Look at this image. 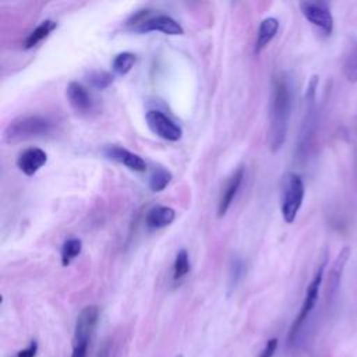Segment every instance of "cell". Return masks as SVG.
<instances>
[{"label":"cell","instance_id":"obj_14","mask_svg":"<svg viewBox=\"0 0 357 357\" xmlns=\"http://www.w3.org/2000/svg\"><path fill=\"white\" fill-rule=\"evenodd\" d=\"M176 218V211L170 206L155 205L145 215V225L149 229H162L169 226Z\"/></svg>","mask_w":357,"mask_h":357},{"label":"cell","instance_id":"obj_17","mask_svg":"<svg viewBox=\"0 0 357 357\" xmlns=\"http://www.w3.org/2000/svg\"><path fill=\"white\" fill-rule=\"evenodd\" d=\"M350 257V248L349 247H344L339 251V254L336 255L333 264H332V268L329 271V276H328V294H333L337 287H339V283H340V278H342V273L344 271V265L347 262Z\"/></svg>","mask_w":357,"mask_h":357},{"label":"cell","instance_id":"obj_10","mask_svg":"<svg viewBox=\"0 0 357 357\" xmlns=\"http://www.w3.org/2000/svg\"><path fill=\"white\" fill-rule=\"evenodd\" d=\"M103 152H105L106 158H109V159H112L117 163L124 165L130 170H134V172H145L146 170L145 160L139 155H137V153H134V152H131V151H128L123 146L107 145L103 149Z\"/></svg>","mask_w":357,"mask_h":357},{"label":"cell","instance_id":"obj_5","mask_svg":"<svg viewBox=\"0 0 357 357\" xmlns=\"http://www.w3.org/2000/svg\"><path fill=\"white\" fill-rule=\"evenodd\" d=\"M325 268H326V259L322 261V264L318 266V269L315 271L310 284L307 286V290H305V296H304V300H303V304H301V308L297 314V317L294 318L291 326H290V331H289V336H287V340L289 343H293L296 340V337L298 336L301 328L304 326L305 321L308 319L310 314L312 312V310L315 308V304L318 301V296H319V289H321V284H322V280H324V272H325Z\"/></svg>","mask_w":357,"mask_h":357},{"label":"cell","instance_id":"obj_20","mask_svg":"<svg viewBox=\"0 0 357 357\" xmlns=\"http://www.w3.org/2000/svg\"><path fill=\"white\" fill-rule=\"evenodd\" d=\"M82 250V241L77 237H70L67 238L60 251V258H61V265L68 266L79 254Z\"/></svg>","mask_w":357,"mask_h":357},{"label":"cell","instance_id":"obj_16","mask_svg":"<svg viewBox=\"0 0 357 357\" xmlns=\"http://www.w3.org/2000/svg\"><path fill=\"white\" fill-rule=\"evenodd\" d=\"M279 29V21L275 17H266L261 21L257 32V40H255V53H259L262 49H265L269 42L276 36Z\"/></svg>","mask_w":357,"mask_h":357},{"label":"cell","instance_id":"obj_24","mask_svg":"<svg viewBox=\"0 0 357 357\" xmlns=\"http://www.w3.org/2000/svg\"><path fill=\"white\" fill-rule=\"evenodd\" d=\"M243 273H244V264H243V261L238 259V258L233 259V264L230 266V286L231 287H236V284L241 279Z\"/></svg>","mask_w":357,"mask_h":357},{"label":"cell","instance_id":"obj_8","mask_svg":"<svg viewBox=\"0 0 357 357\" xmlns=\"http://www.w3.org/2000/svg\"><path fill=\"white\" fill-rule=\"evenodd\" d=\"M300 10L305 20L318 28L325 36H329L333 31V15L331 13L329 4L325 1H315L307 0L301 1Z\"/></svg>","mask_w":357,"mask_h":357},{"label":"cell","instance_id":"obj_2","mask_svg":"<svg viewBox=\"0 0 357 357\" xmlns=\"http://www.w3.org/2000/svg\"><path fill=\"white\" fill-rule=\"evenodd\" d=\"M53 130V121L40 114H25L14 119L4 130L7 142H18L29 138L43 137Z\"/></svg>","mask_w":357,"mask_h":357},{"label":"cell","instance_id":"obj_23","mask_svg":"<svg viewBox=\"0 0 357 357\" xmlns=\"http://www.w3.org/2000/svg\"><path fill=\"white\" fill-rule=\"evenodd\" d=\"M86 79L96 89H105V88H107L113 82V75L110 73H107V71L96 70V71H91L88 74Z\"/></svg>","mask_w":357,"mask_h":357},{"label":"cell","instance_id":"obj_9","mask_svg":"<svg viewBox=\"0 0 357 357\" xmlns=\"http://www.w3.org/2000/svg\"><path fill=\"white\" fill-rule=\"evenodd\" d=\"M145 120L149 130L162 139L176 142L183 135L181 127L160 110H148Z\"/></svg>","mask_w":357,"mask_h":357},{"label":"cell","instance_id":"obj_6","mask_svg":"<svg viewBox=\"0 0 357 357\" xmlns=\"http://www.w3.org/2000/svg\"><path fill=\"white\" fill-rule=\"evenodd\" d=\"M305 187L300 174L289 173L284 177L282 190L280 211L286 223H293L304 201Z\"/></svg>","mask_w":357,"mask_h":357},{"label":"cell","instance_id":"obj_18","mask_svg":"<svg viewBox=\"0 0 357 357\" xmlns=\"http://www.w3.org/2000/svg\"><path fill=\"white\" fill-rule=\"evenodd\" d=\"M57 28V22L53 20H43L35 29H32L25 42H24V47L25 49H31L33 46H36L39 42H42L45 38L49 36V33Z\"/></svg>","mask_w":357,"mask_h":357},{"label":"cell","instance_id":"obj_1","mask_svg":"<svg viewBox=\"0 0 357 357\" xmlns=\"http://www.w3.org/2000/svg\"><path fill=\"white\" fill-rule=\"evenodd\" d=\"M293 106V84L286 73H278L272 78L269 103V145L272 151L282 148L289 127Z\"/></svg>","mask_w":357,"mask_h":357},{"label":"cell","instance_id":"obj_27","mask_svg":"<svg viewBox=\"0 0 357 357\" xmlns=\"http://www.w3.org/2000/svg\"><path fill=\"white\" fill-rule=\"evenodd\" d=\"M176 357H183V356H181V354H178V356H176Z\"/></svg>","mask_w":357,"mask_h":357},{"label":"cell","instance_id":"obj_21","mask_svg":"<svg viewBox=\"0 0 357 357\" xmlns=\"http://www.w3.org/2000/svg\"><path fill=\"white\" fill-rule=\"evenodd\" d=\"M137 57L131 52L117 53L112 61V68L117 75H126L134 67Z\"/></svg>","mask_w":357,"mask_h":357},{"label":"cell","instance_id":"obj_11","mask_svg":"<svg viewBox=\"0 0 357 357\" xmlns=\"http://www.w3.org/2000/svg\"><path fill=\"white\" fill-rule=\"evenodd\" d=\"M46 162H47V153L38 146H31L18 155L17 167L25 176H33L42 166L46 165Z\"/></svg>","mask_w":357,"mask_h":357},{"label":"cell","instance_id":"obj_22","mask_svg":"<svg viewBox=\"0 0 357 357\" xmlns=\"http://www.w3.org/2000/svg\"><path fill=\"white\" fill-rule=\"evenodd\" d=\"M190 269H191V265H190L188 252H187V250L181 248L176 254V258H174V262H173V280L174 282L181 280L184 276L188 275Z\"/></svg>","mask_w":357,"mask_h":357},{"label":"cell","instance_id":"obj_26","mask_svg":"<svg viewBox=\"0 0 357 357\" xmlns=\"http://www.w3.org/2000/svg\"><path fill=\"white\" fill-rule=\"evenodd\" d=\"M36 351H38V342L36 340H31L29 344L25 349L20 350L15 354V357H35Z\"/></svg>","mask_w":357,"mask_h":357},{"label":"cell","instance_id":"obj_19","mask_svg":"<svg viewBox=\"0 0 357 357\" xmlns=\"http://www.w3.org/2000/svg\"><path fill=\"white\" fill-rule=\"evenodd\" d=\"M172 178H173V176H172L170 170H167L162 166H155L149 174L148 184L153 192H159L166 188V185L172 181Z\"/></svg>","mask_w":357,"mask_h":357},{"label":"cell","instance_id":"obj_25","mask_svg":"<svg viewBox=\"0 0 357 357\" xmlns=\"http://www.w3.org/2000/svg\"><path fill=\"white\" fill-rule=\"evenodd\" d=\"M276 349H278V339H276V337H272V339H269V340L265 343V346H264L262 350L259 351L258 357H273Z\"/></svg>","mask_w":357,"mask_h":357},{"label":"cell","instance_id":"obj_3","mask_svg":"<svg viewBox=\"0 0 357 357\" xmlns=\"http://www.w3.org/2000/svg\"><path fill=\"white\" fill-rule=\"evenodd\" d=\"M132 31L146 33L151 31H158L166 35H181L184 29L178 21L173 17L162 13H152V10L145 8L135 13L127 22Z\"/></svg>","mask_w":357,"mask_h":357},{"label":"cell","instance_id":"obj_13","mask_svg":"<svg viewBox=\"0 0 357 357\" xmlns=\"http://www.w3.org/2000/svg\"><path fill=\"white\" fill-rule=\"evenodd\" d=\"M67 93V99L71 105V107L77 112V113H89L93 109V100L88 92V89L77 82V81H71L67 85L66 89Z\"/></svg>","mask_w":357,"mask_h":357},{"label":"cell","instance_id":"obj_4","mask_svg":"<svg viewBox=\"0 0 357 357\" xmlns=\"http://www.w3.org/2000/svg\"><path fill=\"white\" fill-rule=\"evenodd\" d=\"M98 319L99 308L96 305H86L79 311L74 326L73 350L70 357H88L89 343L95 333Z\"/></svg>","mask_w":357,"mask_h":357},{"label":"cell","instance_id":"obj_15","mask_svg":"<svg viewBox=\"0 0 357 357\" xmlns=\"http://www.w3.org/2000/svg\"><path fill=\"white\" fill-rule=\"evenodd\" d=\"M343 75L344 78L354 84L357 82V38H349L344 56H343Z\"/></svg>","mask_w":357,"mask_h":357},{"label":"cell","instance_id":"obj_7","mask_svg":"<svg viewBox=\"0 0 357 357\" xmlns=\"http://www.w3.org/2000/svg\"><path fill=\"white\" fill-rule=\"evenodd\" d=\"M317 86H318V77L314 75L310 79L307 93H305V113L301 123L300 134H298V153L303 155L307 148L310 146V142L312 139V135L315 132V124H317Z\"/></svg>","mask_w":357,"mask_h":357},{"label":"cell","instance_id":"obj_12","mask_svg":"<svg viewBox=\"0 0 357 357\" xmlns=\"http://www.w3.org/2000/svg\"><path fill=\"white\" fill-rule=\"evenodd\" d=\"M243 178H244V167H238L233 172V174L227 178L226 181V185L223 187L222 190V194L219 197V202H218V216L222 218L226 215L227 209L230 208L231 202L234 201L237 192H238V188L243 183Z\"/></svg>","mask_w":357,"mask_h":357}]
</instances>
